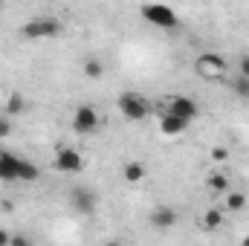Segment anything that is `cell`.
Returning a JSON list of instances; mask_svg holds the SVG:
<instances>
[{
  "instance_id": "1",
  "label": "cell",
  "mask_w": 249,
  "mask_h": 246,
  "mask_svg": "<svg viewBox=\"0 0 249 246\" xmlns=\"http://www.w3.org/2000/svg\"><path fill=\"white\" fill-rule=\"evenodd\" d=\"M61 32V20L58 18H32L20 26V35L29 41H44V38H55Z\"/></svg>"
},
{
  "instance_id": "2",
  "label": "cell",
  "mask_w": 249,
  "mask_h": 246,
  "mask_svg": "<svg viewBox=\"0 0 249 246\" xmlns=\"http://www.w3.org/2000/svg\"><path fill=\"white\" fill-rule=\"evenodd\" d=\"M116 105H119V113H122L127 122H142V119L151 116V105L139 93H122Z\"/></svg>"
},
{
  "instance_id": "3",
  "label": "cell",
  "mask_w": 249,
  "mask_h": 246,
  "mask_svg": "<svg viewBox=\"0 0 249 246\" xmlns=\"http://www.w3.org/2000/svg\"><path fill=\"white\" fill-rule=\"evenodd\" d=\"M142 18L148 23H154L157 29H177L180 26V18L171 6H162V3H148L142 6Z\"/></svg>"
},
{
  "instance_id": "4",
  "label": "cell",
  "mask_w": 249,
  "mask_h": 246,
  "mask_svg": "<svg viewBox=\"0 0 249 246\" xmlns=\"http://www.w3.org/2000/svg\"><path fill=\"white\" fill-rule=\"evenodd\" d=\"M99 124H102V116L96 113L93 105H78V107H75V113H72V130H75L78 136L96 133Z\"/></svg>"
},
{
  "instance_id": "5",
  "label": "cell",
  "mask_w": 249,
  "mask_h": 246,
  "mask_svg": "<svg viewBox=\"0 0 249 246\" xmlns=\"http://www.w3.org/2000/svg\"><path fill=\"white\" fill-rule=\"evenodd\" d=\"M194 70H197V75L200 78H220L226 70H229V64L223 55H217V53H203V55H197V61H194Z\"/></svg>"
},
{
  "instance_id": "6",
  "label": "cell",
  "mask_w": 249,
  "mask_h": 246,
  "mask_svg": "<svg viewBox=\"0 0 249 246\" xmlns=\"http://www.w3.org/2000/svg\"><path fill=\"white\" fill-rule=\"evenodd\" d=\"M70 206H72L78 214L93 217V214H96V209H99V197H96V191H93V188H87V185H75V188L70 191Z\"/></svg>"
},
{
  "instance_id": "7",
  "label": "cell",
  "mask_w": 249,
  "mask_h": 246,
  "mask_svg": "<svg viewBox=\"0 0 249 246\" xmlns=\"http://www.w3.org/2000/svg\"><path fill=\"white\" fill-rule=\"evenodd\" d=\"M165 113H168V116H177V119H183V122L191 124L197 116H200V105H197L194 99H188V96H171Z\"/></svg>"
},
{
  "instance_id": "8",
  "label": "cell",
  "mask_w": 249,
  "mask_h": 246,
  "mask_svg": "<svg viewBox=\"0 0 249 246\" xmlns=\"http://www.w3.org/2000/svg\"><path fill=\"white\" fill-rule=\"evenodd\" d=\"M53 165H55V171H61V174H78V171H84V157H81V151H75V148H58Z\"/></svg>"
},
{
  "instance_id": "9",
  "label": "cell",
  "mask_w": 249,
  "mask_h": 246,
  "mask_svg": "<svg viewBox=\"0 0 249 246\" xmlns=\"http://www.w3.org/2000/svg\"><path fill=\"white\" fill-rule=\"evenodd\" d=\"M177 220H180V214H177L174 206H157V209L148 214V223H151L157 232H168V229H174Z\"/></svg>"
},
{
  "instance_id": "10",
  "label": "cell",
  "mask_w": 249,
  "mask_h": 246,
  "mask_svg": "<svg viewBox=\"0 0 249 246\" xmlns=\"http://www.w3.org/2000/svg\"><path fill=\"white\" fill-rule=\"evenodd\" d=\"M20 162H23V157L9 154V151H0V180H3V183H18Z\"/></svg>"
},
{
  "instance_id": "11",
  "label": "cell",
  "mask_w": 249,
  "mask_h": 246,
  "mask_svg": "<svg viewBox=\"0 0 249 246\" xmlns=\"http://www.w3.org/2000/svg\"><path fill=\"white\" fill-rule=\"evenodd\" d=\"M148 177V168L142 165V162H136V159H127L122 165V180L127 185H139L142 180Z\"/></svg>"
},
{
  "instance_id": "12",
  "label": "cell",
  "mask_w": 249,
  "mask_h": 246,
  "mask_svg": "<svg viewBox=\"0 0 249 246\" xmlns=\"http://www.w3.org/2000/svg\"><path fill=\"white\" fill-rule=\"evenodd\" d=\"M186 130H188V122H183V119L168 116V113L160 116V133H162V136H180V133H186Z\"/></svg>"
},
{
  "instance_id": "13",
  "label": "cell",
  "mask_w": 249,
  "mask_h": 246,
  "mask_svg": "<svg viewBox=\"0 0 249 246\" xmlns=\"http://www.w3.org/2000/svg\"><path fill=\"white\" fill-rule=\"evenodd\" d=\"M23 107H26V99H23V93H9V99H6V107H3V116H20L23 113Z\"/></svg>"
},
{
  "instance_id": "14",
  "label": "cell",
  "mask_w": 249,
  "mask_h": 246,
  "mask_svg": "<svg viewBox=\"0 0 249 246\" xmlns=\"http://www.w3.org/2000/svg\"><path fill=\"white\" fill-rule=\"evenodd\" d=\"M223 226V209H206V214H203V229L206 232H217Z\"/></svg>"
},
{
  "instance_id": "15",
  "label": "cell",
  "mask_w": 249,
  "mask_h": 246,
  "mask_svg": "<svg viewBox=\"0 0 249 246\" xmlns=\"http://www.w3.org/2000/svg\"><path fill=\"white\" fill-rule=\"evenodd\" d=\"M247 206H249V200H247L244 191H229V194H226V203H223L226 211H244Z\"/></svg>"
},
{
  "instance_id": "16",
  "label": "cell",
  "mask_w": 249,
  "mask_h": 246,
  "mask_svg": "<svg viewBox=\"0 0 249 246\" xmlns=\"http://www.w3.org/2000/svg\"><path fill=\"white\" fill-rule=\"evenodd\" d=\"M206 185H209V191H214V194H229V177L226 174H209L206 177Z\"/></svg>"
},
{
  "instance_id": "17",
  "label": "cell",
  "mask_w": 249,
  "mask_h": 246,
  "mask_svg": "<svg viewBox=\"0 0 249 246\" xmlns=\"http://www.w3.org/2000/svg\"><path fill=\"white\" fill-rule=\"evenodd\" d=\"M38 177H41L38 165H35V162H29V159H23V162H20V174H18V183H35Z\"/></svg>"
},
{
  "instance_id": "18",
  "label": "cell",
  "mask_w": 249,
  "mask_h": 246,
  "mask_svg": "<svg viewBox=\"0 0 249 246\" xmlns=\"http://www.w3.org/2000/svg\"><path fill=\"white\" fill-rule=\"evenodd\" d=\"M84 75L93 78V81H99V78L105 75V61H99V58H87V61H84Z\"/></svg>"
},
{
  "instance_id": "19",
  "label": "cell",
  "mask_w": 249,
  "mask_h": 246,
  "mask_svg": "<svg viewBox=\"0 0 249 246\" xmlns=\"http://www.w3.org/2000/svg\"><path fill=\"white\" fill-rule=\"evenodd\" d=\"M235 93H238L241 99H249V78H244V75L235 78Z\"/></svg>"
},
{
  "instance_id": "20",
  "label": "cell",
  "mask_w": 249,
  "mask_h": 246,
  "mask_svg": "<svg viewBox=\"0 0 249 246\" xmlns=\"http://www.w3.org/2000/svg\"><path fill=\"white\" fill-rule=\"evenodd\" d=\"M9 133H12V119H9V116H3V113H0V139H6V136H9Z\"/></svg>"
},
{
  "instance_id": "21",
  "label": "cell",
  "mask_w": 249,
  "mask_h": 246,
  "mask_svg": "<svg viewBox=\"0 0 249 246\" xmlns=\"http://www.w3.org/2000/svg\"><path fill=\"white\" fill-rule=\"evenodd\" d=\"M226 157H229V151H226V148H212V159H214V162H223Z\"/></svg>"
},
{
  "instance_id": "22",
  "label": "cell",
  "mask_w": 249,
  "mask_h": 246,
  "mask_svg": "<svg viewBox=\"0 0 249 246\" xmlns=\"http://www.w3.org/2000/svg\"><path fill=\"white\" fill-rule=\"evenodd\" d=\"M9 246H32V241H29V238H23V235H15V232H12V244Z\"/></svg>"
},
{
  "instance_id": "23",
  "label": "cell",
  "mask_w": 249,
  "mask_h": 246,
  "mask_svg": "<svg viewBox=\"0 0 249 246\" xmlns=\"http://www.w3.org/2000/svg\"><path fill=\"white\" fill-rule=\"evenodd\" d=\"M12 244V232L9 229H0V246H9Z\"/></svg>"
},
{
  "instance_id": "24",
  "label": "cell",
  "mask_w": 249,
  "mask_h": 246,
  "mask_svg": "<svg viewBox=\"0 0 249 246\" xmlns=\"http://www.w3.org/2000/svg\"><path fill=\"white\" fill-rule=\"evenodd\" d=\"M241 75H244V78H249V55H244V58H241Z\"/></svg>"
},
{
  "instance_id": "25",
  "label": "cell",
  "mask_w": 249,
  "mask_h": 246,
  "mask_svg": "<svg viewBox=\"0 0 249 246\" xmlns=\"http://www.w3.org/2000/svg\"><path fill=\"white\" fill-rule=\"evenodd\" d=\"M102 246H127V244H122V241H105Z\"/></svg>"
},
{
  "instance_id": "26",
  "label": "cell",
  "mask_w": 249,
  "mask_h": 246,
  "mask_svg": "<svg viewBox=\"0 0 249 246\" xmlns=\"http://www.w3.org/2000/svg\"><path fill=\"white\" fill-rule=\"evenodd\" d=\"M241 246H249V235H247V238H244V241H241Z\"/></svg>"
}]
</instances>
